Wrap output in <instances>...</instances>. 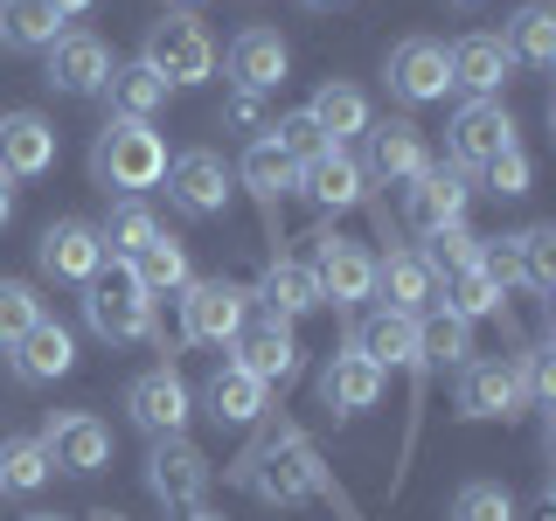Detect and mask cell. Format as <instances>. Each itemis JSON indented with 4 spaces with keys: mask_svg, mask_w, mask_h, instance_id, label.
Wrapping results in <instances>:
<instances>
[{
    "mask_svg": "<svg viewBox=\"0 0 556 521\" xmlns=\"http://www.w3.org/2000/svg\"><path fill=\"white\" fill-rule=\"evenodd\" d=\"M466 202H473V181H466L452 161H431V167L404 188V223H410L417 237L452 230V223H466Z\"/></svg>",
    "mask_w": 556,
    "mask_h": 521,
    "instance_id": "17",
    "label": "cell"
},
{
    "mask_svg": "<svg viewBox=\"0 0 556 521\" xmlns=\"http://www.w3.org/2000/svg\"><path fill=\"white\" fill-rule=\"evenodd\" d=\"M459 361H473V327L466 320H452L445 306H431V313H417V361L410 369H459Z\"/></svg>",
    "mask_w": 556,
    "mask_h": 521,
    "instance_id": "32",
    "label": "cell"
},
{
    "mask_svg": "<svg viewBox=\"0 0 556 521\" xmlns=\"http://www.w3.org/2000/svg\"><path fill=\"white\" fill-rule=\"evenodd\" d=\"M320 404L334 410V417H362V410H376V404H382V369H376L369 355H355V347L327 355V369H320Z\"/></svg>",
    "mask_w": 556,
    "mask_h": 521,
    "instance_id": "26",
    "label": "cell"
},
{
    "mask_svg": "<svg viewBox=\"0 0 556 521\" xmlns=\"http://www.w3.org/2000/svg\"><path fill=\"white\" fill-rule=\"evenodd\" d=\"M501 42H508L515 63L549 69V63H556V8H549V0H529V8H515V22L501 28Z\"/></svg>",
    "mask_w": 556,
    "mask_h": 521,
    "instance_id": "36",
    "label": "cell"
},
{
    "mask_svg": "<svg viewBox=\"0 0 556 521\" xmlns=\"http://www.w3.org/2000/svg\"><path fill=\"white\" fill-rule=\"evenodd\" d=\"M445 69L466 98H501V84L515 77V56H508L501 35H459V42L445 49Z\"/></svg>",
    "mask_w": 556,
    "mask_h": 521,
    "instance_id": "24",
    "label": "cell"
},
{
    "mask_svg": "<svg viewBox=\"0 0 556 521\" xmlns=\"http://www.w3.org/2000/svg\"><path fill=\"white\" fill-rule=\"evenodd\" d=\"M237 181L251 188L257 216H265V237L278 243V208H286V195H300V167H292V161L271 147L265 132H257L251 147H243V161H237Z\"/></svg>",
    "mask_w": 556,
    "mask_h": 521,
    "instance_id": "19",
    "label": "cell"
},
{
    "mask_svg": "<svg viewBox=\"0 0 556 521\" xmlns=\"http://www.w3.org/2000/svg\"><path fill=\"white\" fill-rule=\"evenodd\" d=\"M126 410H132V424L147 431V439H188L195 396H188L181 369H174V361H161V369H147V376L126 382Z\"/></svg>",
    "mask_w": 556,
    "mask_h": 521,
    "instance_id": "14",
    "label": "cell"
},
{
    "mask_svg": "<svg viewBox=\"0 0 556 521\" xmlns=\"http://www.w3.org/2000/svg\"><path fill=\"white\" fill-rule=\"evenodd\" d=\"M208 486H216V466L202 459L195 439H153V452H147V494L161 500L167 514L202 508Z\"/></svg>",
    "mask_w": 556,
    "mask_h": 521,
    "instance_id": "8",
    "label": "cell"
},
{
    "mask_svg": "<svg viewBox=\"0 0 556 521\" xmlns=\"http://www.w3.org/2000/svg\"><path fill=\"white\" fill-rule=\"evenodd\" d=\"M35 486H49L42 439H0V494H35Z\"/></svg>",
    "mask_w": 556,
    "mask_h": 521,
    "instance_id": "39",
    "label": "cell"
},
{
    "mask_svg": "<svg viewBox=\"0 0 556 521\" xmlns=\"http://www.w3.org/2000/svg\"><path fill=\"white\" fill-rule=\"evenodd\" d=\"M508 251H515V285L535 292V300H549V292H556V223H529V230H515Z\"/></svg>",
    "mask_w": 556,
    "mask_h": 521,
    "instance_id": "35",
    "label": "cell"
},
{
    "mask_svg": "<svg viewBox=\"0 0 556 521\" xmlns=\"http://www.w3.org/2000/svg\"><path fill=\"white\" fill-rule=\"evenodd\" d=\"M126 271L139 278V292H147L153 306H161V300H181V292H188V278H195V271H188V251H181V243H174L167 230L153 237L147 251H139L132 265H126Z\"/></svg>",
    "mask_w": 556,
    "mask_h": 521,
    "instance_id": "34",
    "label": "cell"
},
{
    "mask_svg": "<svg viewBox=\"0 0 556 521\" xmlns=\"http://www.w3.org/2000/svg\"><path fill=\"white\" fill-rule=\"evenodd\" d=\"M35 271L49 278V285H91V278L104 271V243H98V223H84V216H63V223H49L42 237H35Z\"/></svg>",
    "mask_w": 556,
    "mask_h": 521,
    "instance_id": "12",
    "label": "cell"
},
{
    "mask_svg": "<svg viewBox=\"0 0 556 521\" xmlns=\"http://www.w3.org/2000/svg\"><path fill=\"white\" fill-rule=\"evenodd\" d=\"M300 195L320 208V216H348V208L369 202V181H362V161L348 147H327L320 161L300 167Z\"/></svg>",
    "mask_w": 556,
    "mask_h": 521,
    "instance_id": "21",
    "label": "cell"
},
{
    "mask_svg": "<svg viewBox=\"0 0 556 521\" xmlns=\"http://www.w3.org/2000/svg\"><path fill=\"white\" fill-rule=\"evenodd\" d=\"M202 410L216 417V424H265V417H271V390L257 376H243L237 361H223V369L202 382Z\"/></svg>",
    "mask_w": 556,
    "mask_h": 521,
    "instance_id": "28",
    "label": "cell"
},
{
    "mask_svg": "<svg viewBox=\"0 0 556 521\" xmlns=\"http://www.w3.org/2000/svg\"><path fill=\"white\" fill-rule=\"evenodd\" d=\"M508 147H515V112L501 98H466L459 112H452L445 153H452V167H459V174H480L494 153H508Z\"/></svg>",
    "mask_w": 556,
    "mask_h": 521,
    "instance_id": "10",
    "label": "cell"
},
{
    "mask_svg": "<svg viewBox=\"0 0 556 521\" xmlns=\"http://www.w3.org/2000/svg\"><path fill=\"white\" fill-rule=\"evenodd\" d=\"M161 237V216L147 208V195H118L112 216L98 223V243H104V265H132L147 243Z\"/></svg>",
    "mask_w": 556,
    "mask_h": 521,
    "instance_id": "31",
    "label": "cell"
},
{
    "mask_svg": "<svg viewBox=\"0 0 556 521\" xmlns=\"http://www.w3.org/2000/svg\"><path fill=\"white\" fill-rule=\"evenodd\" d=\"M348 347H355V355H369L382 376H390V369H410V361H417V320H410V313L376 306V313H362V320L348 327Z\"/></svg>",
    "mask_w": 556,
    "mask_h": 521,
    "instance_id": "27",
    "label": "cell"
},
{
    "mask_svg": "<svg viewBox=\"0 0 556 521\" xmlns=\"http://www.w3.org/2000/svg\"><path fill=\"white\" fill-rule=\"evenodd\" d=\"M161 181H167V202L181 208V216H195V223L223 216V208H230V195H237V174L223 167V153H208V147L174 153Z\"/></svg>",
    "mask_w": 556,
    "mask_h": 521,
    "instance_id": "11",
    "label": "cell"
},
{
    "mask_svg": "<svg viewBox=\"0 0 556 521\" xmlns=\"http://www.w3.org/2000/svg\"><path fill=\"white\" fill-rule=\"evenodd\" d=\"M167 8H181V14H195V8H202V0H167Z\"/></svg>",
    "mask_w": 556,
    "mask_h": 521,
    "instance_id": "51",
    "label": "cell"
},
{
    "mask_svg": "<svg viewBox=\"0 0 556 521\" xmlns=\"http://www.w3.org/2000/svg\"><path fill=\"white\" fill-rule=\"evenodd\" d=\"M49 8H56V14H63V22H77V14H91V8H98V0H49Z\"/></svg>",
    "mask_w": 556,
    "mask_h": 521,
    "instance_id": "46",
    "label": "cell"
},
{
    "mask_svg": "<svg viewBox=\"0 0 556 521\" xmlns=\"http://www.w3.org/2000/svg\"><path fill=\"white\" fill-rule=\"evenodd\" d=\"M480 188H486V195H494V202H515V195H529V188H535V161H529V153H521V147L494 153V161L480 167Z\"/></svg>",
    "mask_w": 556,
    "mask_h": 521,
    "instance_id": "43",
    "label": "cell"
},
{
    "mask_svg": "<svg viewBox=\"0 0 556 521\" xmlns=\"http://www.w3.org/2000/svg\"><path fill=\"white\" fill-rule=\"evenodd\" d=\"M84 327H91L98 341H112V347L153 341V300L139 292V278L126 265L98 271L91 285H84Z\"/></svg>",
    "mask_w": 556,
    "mask_h": 521,
    "instance_id": "4",
    "label": "cell"
},
{
    "mask_svg": "<svg viewBox=\"0 0 556 521\" xmlns=\"http://www.w3.org/2000/svg\"><path fill=\"white\" fill-rule=\"evenodd\" d=\"M265 139H271V147H278V153H286V161H292V167H306V161H320V153H327V132H320V126H313V118H306V112H286V118H278V126H271Z\"/></svg>",
    "mask_w": 556,
    "mask_h": 521,
    "instance_id": "44",
    "label": "cell"
},
{
    "mask_svg": "<svg viewBox=\"0 0 556 521\" xmlns=\"http://www.w3.org/2000/svg\"><path fill=\"white\" fill-rule=\"evenodd\" d=\"M223 132H243V139L271 132V112H265V98H257V91H230V98H223Z\"/></svg>",
    "mask_w": 556,
    "mask_h": 521,
    "instance_id": "45",
    "label": "cell"
},
{
    "mask_svg": "<svg viewBox=\"0 0 556 521\" xmlns=\"http://www.w3.org/2000/svg\"><path fill=\"white\" fill-rule=\"evenodd\" d=\"M14 223V181H0V230Z\"/></svg>",
    "mask_w": 556,
    "mask_h": 521,
    "instance_id": "47",
    "label": "cell"
},
{
    "mask_svg": "<svg viewBox=\"0 0 556 521\" xmlns=\"http://www.w3.org/2000/svg\"><path fill=\"white\" fill-rule=\"evenodd\" d=\"M223 480L243 486V494H257L265 508H306V500H327L341 521H362L355 500L341 494L334 466L320 459V445H313L292 417H265V424H257V439L243 445L230 466H223Z\"/></svg>",
    "mask_w": 556,
    "mask_h": 521,
    "instance_id": "1",
    "label": "cell"
},
{
    "mask_svg": "<svg viewBox=\"0 0 556 521\" xmlns=\"http://www.w3.org/2000/svg\"><path fill=\"white\" fill-rule=\"evenodd\" d=\"M8 369H14V382L42 390V382H56V376L77 369V341H70V327H63V320H35L28 334L8 347Z\"/></svg>",
    "mask_w": 556,
    "mask_h": 521,
    "instance_id": "23",
    "label": "cell"
},
{
    "mask_svg": "<svg viewBox=\"0 0 556 521\" xmlns=\"http://www.w3.org/2000/svg\"><path fill=\"white\" fill-rule=\"evenodd\" d=\"M313 278H320V306L355 313L362 300H376V257L355 237H341L334 223L313 230Z\"/></svg>",
    "mask_w": 556,
    "mask_h": 521,
    "instance_id": "6",
    "label": "cell"
},
{
    "mask_svg": "<svg viewBox=\"0 0 556 521\" xmlns=\"http://www.w3.org/2000/svg\"><path fill=\"white\" fill-rule=\"evenodd\" d=\"M376 306L410 313V320L439 306V278H431L425 257L404 251V243H390V257H376Z\"/></svg>",
    "mask_w": 556,
    "mask_h": 521,
    "instance_id": "22",
    "label": "cell"
},
{
    "mask_svg": "<svg viewBox=\"0 0 556 521\" xmlns=\"http://www.w3.org/2000/svg\"><path fill=\"white\" fill-rule=\"evenodd\" d=\"M104 104H112V118H147L153 126V112H167V84L147 63H118L112 84H104Z\"/></svg>",
    "mask_w": 556,
    "mask_h": 521,
    "instance_id": "37",
    "label": "cell"
},
{
    "mask_svg": "<svg viewBox=\"0 0 556 521\" xmlns=\"http://www.w3.org/2000/svg\"><path fill=\"white\" fill-rule=\"evenodd\" d=\"M112 49L98 42L91 28H63L56 42L42 49V84L49 91H63V98H98L104 84H112Z\"/></svg>",
    "mask_w": 556,
    "mask_h": 521,
    "instance_id": "13",
    "label": "cell"
},
{
    "mask_svg": "<svg viewBox=\"0 0 556 521\" xmlns=\"http://www.w3.org/2000/svg\"><path fill=\"white\" fill-rule=\"evenodd\" d=\"M35 320H49V313H42V292H35L28 278H0V347H14Z\"/></svg>",
    "mask_w": 556,
    "mask_h": 521,
    "instance_id": "41",
    "label": "cell"
},
{
    "mask_svg": "<svg viewBox=\"0 0 556 521\" xmlns=\"http://www.w3.org/2000/svg\"><path fill=\"white\" fill-rule=\"evenodd\" d=\"M382 84H390L396 104H439V98L452 91L445 42H431V35H410V42H396L390 63H382Z\"/></svg>",
    "mask_w": 556,
    "mask_h": 521,
    "instance_id": "18",
    "label": "cell"
},
{
    "mask_svg": "<svg viewBox=\"0 0 556 521\" xmlns=\"http://www.w3.org/2000/svg\"><path fill=\"white\" fill-rule=\"evenodd\" d=\"M425 167H431V147L410 118H369V132H362V181H369V195L376 188H410Z\"/></svg>",
    "mask_w": 556,
    "mask_h": 521,
    "instance_id": "7",
    "label": "cell"
},
{
    "mask_svg": "<svg viewBox=\"0 0 556 521\" xmlns=\"http://www.w3.org/2000/svg\"><path fill=\"white\" fill-rule=\"evenodd\" d=\"M445 8H480V0H445Z\"/></svg>",
    "mask_w": 556,
    "mask_h": 521,
    "instance_id": "52",
    "label": "cell"
},
{
    "mask_svg": "<svg viewBox=\"0 0 556 521\" xmlns=\"http://www.w3.org/2000/svg\"><path fill=\"white\" fill-rule=\"evenodd\" d=\"M181 521H223V514H208V508H188V514H181Z\"/></svg>",
    "mask_w": 556,
    "mask_h": 521,
    "instance_id": "49",
    "label": "cell"
},
{
    "mask_svg": "<svg viewBox=\"0 0 556 521\" xmlns=\"http://www.w3.org/2000/svg\"><path fill=\"white\" fill-rule=\"evenodd\" d=\"M300 8H313V14H327V8H341V0H300Z\"/></svg>",
    "mask_w": 556,
    "mask_h": 521,
    "instance_id": "48",
    "label": "cell"
},
{
    "mask_svg": "<svg viewBox=\"0 0 556 521\" xmlns=\"http://www.w3.org/2000/svg\"><path fill=\"white\" fill-rule=\"evenodd\" d=\"M529 410V382H521V361L515 355H473L459 361V417H473V424H486V417H521Z\"/></svg>",
    "mask_w": 556,
    "mask_h": 521,
    "instance_id": "9",
    "label": "cell"
},
{
    "mask_svg": "<svg viewBox=\"0 0 556 521\" xmlns=\"http://www.w3.org/2000/svg\"><path fill=\"white\" fill-rule=\"evenodd\" d=\"M480 243H486V237H473L466 223H452V230H431L417 257L431 265V278H452V271H473V265H480Z\"/></svg>",
    "mask_w": 556,
    "mask_h": 521,
    "instance_id": "40",
    "label": "cell"
},
{
    "mask_svg": "<svg viewBox=\"0 0 556 521\" xmlns=\"http://www.w3.org/2000/svg\"><path fill=\"white\" fill-rule=\"evenodd\" d=\"M286 69H292V49L278 42V28H243L237 42H230V77H237V91H278L286 84Z\"/></svg>",
    "mask_w": 556,
    "mask_h": 521,
    "instance_id": "29",
    "label": "cell"
},
{
    "mask_svg": "<svg viewBox=\"0 0 556 521\" xmlns=\"http://www.w3.org/2000/svg\"><path fill=\"white\" fill-rule=\"evenodd\" d=\"M28 521H63V514H28ZM91 521H118V514H91Z\"/></svg>",
    "mask_w": 556,
    "mask_h": 521,
    "instance_id": "50",
    "label": "cell"
},
{
    "mask_svg": "<svg viewBox=\"0 0 556 521\" xmlns=\"http://www.w3.org/2000/svg\"><path fill=\"white\" fill-rule=\"evenodd\" d=\"M300 112L327 132V147H348V139H362V132H369V118H376V112H369V98H362L348 77H327L320 91L300 104Z\"/></svg>",
    "mask_w": 556,
    "mask_h": 521,
    "instance_id": "30",
    "label": "cell"
},
{
    "mask_svg": "<svg viewBox=\"0 0 556 521\" xmlns=\"http://www.w3.org/2000/svg\"><path fill=\"white\" fill-rule=\"evenodd\" d=\"M167 174V139L147 118H104L98 147H91V181L104 195H147Z\"/></svg>",
    "mask_w": 556,
    "mask_h": 521,
    "instance_id": "2",
    "label": "cell"
},
{
    "mask_svg": "<svg viewBox=\"0 0 556 521\" xmlns=\"http://www.w3.org/2000/svg\"><path fill=\"white\" fill-rule=\"evenodd\" d=\"M42 452H49V473H104L112 466V431H104V417L91 410H49L42 424Z\"/></svg>",
    "mask_w": 556,
    "mask_h": 521,
    "instance_id": "15",
    "label": "cell"
},
{
    "mask_svg": "<svg viewBox=\"0 0 556 521\" xmlns=\"http://www.w3.org/2000/svg\"><path fill=\"white\" fill-rule=\"evenodd\" d=\"M452 521H515V494L501 480H466L452 494Z\"/></svg>",
    "mask_w": 556,
    "mask_h": 521,
    "instance_id": "42",
    "label": "cell"
},
{
    "mask_svg": "<svg viewBox=\"0 0 556 521\" xmlns=\"http://www.w3.org/2000/svg\"><path fill=\"white\" fill-rule=\"evenodd\" d=\"M439 306L452 313V320H466V327H473V320H486V313H501V306H508V292H501L494 278H486V271L473 265V271H452V278H439Z\"/></svg>",
    "mask_w": 556,
    "mask_h": 521,
    "instance_id": "38",
    "label": "cell"
},
{
    "mask_svg": "<svg viewBox=\"0 0 556 521\" xmlns=\"http://www.w3.org/2000/svg\"><path fill=\"white\" fill-rule=\"evenodd\" d=\"M56 167V126L42 112H0V181H42Z\"/></svg>",
    "mask_w": 556,
    "mask_h": 521,
    "instance_id": "20",
    "label": "cell"
},
{
    "mask_svg": "<svg viewBox=\"0 0 556 521\" xmlns=\"http://www.w3.org/2000/svg\"><path fill=\"white\" fill-rule=\"evenodd\" d=\"M251 285H237V278H188L181 292V341L195 347H230L243 327H251Z\"/></svg>",
    "mask_w": 556,
    "mask_h": 521,
    "instance_id": "5",
    "label": "cell"
},
{
    "mask_svg": "<svg viewBox=\"0 0 556 521\" xmlns=\"http://www.w3.org/2000/svg\"><path fill=\"white\" fill-rule=\"evenodd\" d=\"M230 347H237L230 361H237L243 376H257L265 390H292L300 369H306V361H300V341H292V320H271V313H265V320H251Z\"/></svg>",
    "mask_w": 556,
    "mask_h": 521,
    "instance_id": "16",
    "label": "cell"
},
{
    "mask_svg": "<svg viewBox=\"0 0 556 521\" xmlns=\"http://www.w3.org/2000/svg\"><path fill=\"white\" fill-rule=\"evenodd\" d=\"M56 35H63V14L49 8V0H0V49H14V56H42Z\"/></svg>",
    "mask_w": 556,
    "mask_h": 521,
    "instance_id": "33",
    "label": "cell"
},
{
    "mask_svg": "<svg viewBox=\"0 0 556 521\" xmlns=\"http://www.w3.org/2000/svg\"><path fill=\"white\" fill-rule=\"evenodd\" d=\"M251 300L271 313V320H306V313H320V278H313V265H300V257L271 251L265 278L251 285Z\"/></svg>",
    "mask_w": 556,
    "mask_h": 521,
    "instance_id": "25",
    "label": "cell"
},
{
    "mask_svg": "<svg viewBox=\"0 0 556 521\" xmlns=\"http://www.w3.org/2000/svg\"><path fill=\"white\" fill-rule=\"evenodd\" d=\"M153 69V77L167 84V91H188V84H208L216 77V35H208V22H195V14H161V22L147 28V56H139Z\"/></svg>",
    "mask_w": 556,
    "mask_h": 521,
    "instance_id": "3",
    "label": "cell"
}]
</instances>
